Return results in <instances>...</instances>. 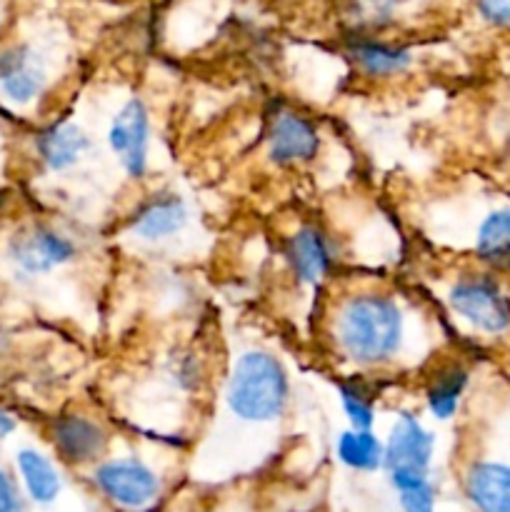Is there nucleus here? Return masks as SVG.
Segmentation results:
<instances>
[{
  "instance_id": "obj_1",
  "label": "nucleus",
  "mask_w": 510,
  "mask_h": 512,
  "mask_svg": "<svg viewBox=\"0 0 510 512\" xmlns=\"http://www.w3.org/2000/svg\"><path fill=\"white\" fill-rule=\"evenodd\" d=\"M330 340L355 370L395 368L413 348V313L388 290H358L335 305Z\"/></svg>"
},
{
  "instance_id": "obj_2",
  "label": "nucleus",
  "mask_w": 510,
  "mask_h": 512,
  "mask_svg": "<svg viewBox=\"0 0 510 512\" xmlns=\"http://www.w3.org/2000/svg\"><path fill=\"white\" fill-rule=\"evenodd\" d=\"M293 398L288 368L268 348H245L230 363L220 390V415L235 428L275 430Z\"/></svg>"
},
{
  "instance_id": "obj_3",
  "label": "nucleus",
  "mask_w": 510,
  "mask_h": 512,
  "mask_svg": "<svg viewBox=\"0 0 510 512\" xmlns=\"http://www.w3.org/2000/svg\"><path fill=\"white\" fill-rule=\"evenodd\" d=\"M93 493L113 512H163V473L143 455H108L88 470Z\"/></svg>"
},
{
  "instance_id": "obj_4",
  "label": "nucleus",
  "mask_w": 510,
  "mask_h": 512,
  "mask_svg": "<svg viewBox=\"0 0 510 512\" xmlns=\"http://www.w3.org/2000/svg\"><path fill=\"white\" fill-rule=\"evenodd\" d=\"M445 305L450 315L480 338L510 335V293L488 270H465L448 283Z\"/></svg>"
},
{
  "instance_id": "obj_5",
  "label": "nucleus",
  "mask_w": 510,
  "mask_h": 512,
  "mask_svg": "<svg viewBox=\"0 0 510 512\" xmlns=\"http://www.w3.org/2000/svg\"><path fill=\"white\" fill-rule=\"evenodd\" d=\"M3 258L18 278L40 280L75 263L78 243L48 220H30L8 235Z\"/></svg>"
},
{
  "instance_id": "obj_6",
  "label": "nucleus",
  "mask_w": 510,
  "mask_h": 512,
  "mask_svg": "<svg viewBox=\"0 0 510 512\" xmlns=\"http://www.w3.org/2000/svg\"><path fill=\"white\" fill-rule=\"evenodd\" d=\"M435 445V433L423 423V418L413 410H400L383 440V473L390 490L433 478Z\"/></svg>"
},
{
  "instance_id": "obj_7",
  "label": "nucleus",
  "mask_w": 510,
  "mask_h": 512,
  "mask_svg": "<svg viewBox=\"0 0 510 512\" xmlns=\"http://www.w3.org/2000/svg\"><path fill=\"white\" fill-rule=\"evenodd\" d=\"M50 58L38 43L18 40L0 50V103L10 110H33L50 90Z\"/></svg>"
},
{
  "instance_id": "obj_8",
  "label": "nucleus",
  "mask_w": 510,
  "mask_h": 512,
  "mask_svg": "<svg viewBox=\"0 0 510 512\" xmlns=\"http://www.w3.org/2000/svg\"><path fill=\"white\" fill-rule=\"evenodd\" d=\"M50 455L65 468L90 470L108 458L110 433L105 423L85 410H65L48 423Z\"/></svg>"
},
{
  "instance_id": "obj_9",
  "label": "nucleus",
  "mask_w": 510,
  "mask_h": 512,
  "mask_svg": "<svg viewBox=\"0 0 510 512\" xmlns=\"http://www.w3.org/2000/svg\"><path fill=\"white\" fill-rule=\"evenodd\" d=\"M105 143L110 155L118 160L120 170L130 180H143L150 168V145H153V120L143 98L130 95L108 120Z\"/></svg>"
},
{
  "instance_id": "obj_10",
  "label": "nucleus",
  "mask_w": 510,
  "mask_h": 512,
  "mask_svg": "<svg viewBox=\"0 0 510 512\" xmlns=\"http://www.w3.org/2000/svg\"><path fill=\"white\" fill-rule=\"evenodd\" d=\"M193 223V208L173 190H158L135 205L125 223V235L140 245H165L185 233Z\"/></svg>"
},
{
  "instance_id": "obj_11",
  "label": "nucleus",
  "mask_w": 510,
  "mask_h": 512,
  "mask_svg": "<svg viewBox=\"0 0 510 512\" xmlns=\"http://www.w3.org/2000/svg\"><path fill=\"white\" fill-rule=\"evenodd\" d=\"M265 145H268V158L278 168H300L315 160L323 138H320L318 125L308 115L293 108H280L268 120Z\"/></svg>"
},
{
  "instance_id": "obj_12",
  "label": "nucleus",
  "mask_w": 510,
  "mask_h": 512,
  "mask_svg": "<svg viewBox=\"0 0 510 512\" xmlns=\"http://www.w3.org/2000/svg\"><path fill=\"white\" fill-rule=\"evenodd\" d=\"M335 243L318 223H303L285 240V265L300 288H320L335 268Z\"/></svg>"
},
{
  "instance_id": "obj_13",
  "label": "nucleus",
  "mask_w": 510,
  "mask_h": 512,
  "mask_svg": "<svg viewBox=\"0 0 510 512\" xmlns=\"http://www.w3.org/2000/svg\"><path fill=\"white\" fill-rule=\"evenodd\" d=\"M90 148L93 140L78 120H50L33 133V155L48 175H65L75 170Z\"/></svg>"
},
{
  "instance_id": "obj_14",
  "label": "nucleus",
  "mask_w": 510,
  "mask_h": 512,
  "mask_svg": "<svg viewBox=\"0 0 510 512\" xmlns=\"http://www.w3.org/2000/svg\"><path fill=\"white\" fill-rule=\"evenodd\" d=\"M13 475L33 508H53L65 488L60 463L38 445H20L13 453Z\"/></svg>"
},
{
  "instance_id": "obj_15",
  "label": "nucleus",
  "mask_w": 510,
  "mask_h": 512,
  "mask_svg": "<svg viewBox=\"0 0 510 512\" xmlns=\"http://www.w3.org/2000/svg\"><path fill=\"white\" fill-rule=\"evenodd\" d=\"M460 490L473 512H510V460L488 455L468 460Z\"/></svg>"
},
{
  "instance_id": "obj_16",
  "label": "nucleus",
  "mask_w": 510,
  "mask_h": 512,
  "mask_svg": "<svg viewBox=\"0 0 510 512\" xmlns=\"http://www.w3.org/2000/svg\"><path fill=\"white\" fill-rule=\"evenodd\" d=\"M470 368L460 360H445L438 363L423 385L425 413L435 423H450L458 418L463 400L470 390Z\"/></svg>"
},
{
  "instance_id": "obj_17",
  "label": "nucleus",
  "mask_w": 510,
  "mask_h": 512,
  "mask_svg": "<svg viewBox=\"0 0 510 512\" xmlns=\"http://www.w3.org/2000/svg\"><path fill=\"white\" fill-rule=\"evenodd\" d=\"M348 55L355 68L370 80L398 78L413 65L410 48L373 38V35H353V40L348 43Z\"/></svg>"
},
{
  "instance_id": "obj_18",
  "label": "nucleus",
  "mask_w": 510,
  "mask_h": 512,
  "mask_svg": "<svg viewBox=\"0 0 510 512\" xmlns=\"http://www.w3.org/2000/svg\"><path fill=\"white\" fill-rule=\"evenodd\" d=\"M473 255L490 270H510V203L493 205L473 230Z\"/></svg>"
},
{
  "instance_id": "obj_19",
  "label": "nucleus",
  "mask_w": 510,
  "mask_h": 512,
  "mask_svg": "<svg viewBox=\"0 0 510 512\" xmlns=\"http://www.w3.org/2000/svg\"><path fill=\"white\" fill-rule=\"evenodd\" d=\"M335 460H338L345 470H350V473H383V438H380L375 430L345 428L343 433H338V438H335Z\"/></svg>"
},
{
  "instance_id": "obj_20",
  "label": "nucleus",
  "mask_w": 510,
  "mask_h": 512,
  "mask_svg": "<svg viewBox=\"0 0 510 512\" xmlns=\"http://www.w3.org/2000/svg\"><path fill=\"white\" fill-rule=\"evenodd\" d=\"M338 403L348 428L373 430L378 423V398L363 378H348L338 383Z\"/></svg>"
},
{
  "instance_id": "obj_21",
  "label": "nucleus",
  "mask_w": 510,
  "mask_h": 512,
  "mask_svg": "<svg viewBox=\"0 0 510 512\" xmlns=\"http://www.w3.org/2000/svg\"><path fill=\"white\" fill-rule=\"evenodd\" d=\"M400 512H438V488L433 478L393 490Z\"/></svg>"
},
{
  "instance_id": "obj_22",
  "label": "nucleus",
  "mask_w": 510,
  "mask_h": 512,
  "mask_svg": "<svg viewBox=\"0 0 510 512\" xmlns=\"http://www.w3.org/2000/svg\"><path fill=\"white\" fill-rule=\"evenodd\" d=\"M0 512H28V500H25L13 470L3 463H0Z\"/></svg>"
},
{
  "instance_id": "obj_23",
  "label": "nucleus",
  "mask_w": 510,
  "mask_h": 512,
  "mask_svg": "<svg viewBox=\"0 0 510 512\" xmlns=\"http://www.w3.org/2000/svg\"><path fill=\"white\" fill-rule=\"evenodd\" d=\"M475 10L490 28L510 30V0H475Z\"/></svg>"
},
{
  "instance_id": "obj_24",
  "label": "nucleus",
  "mask_w": 510,
  "mask_h": 512,
  "mask_svg": "<svg viewBox=\"0 0 510 512\" xmlns=\"http://www.w3.org/2000/svg\"><path fill=\"white\" fill-rule=\"evenodd\" d=\"M20 430V415L8 403H0V443L13 438Z\"/></svg>"
},
{
  "instance_id": "obj_25",
  "label": "nucleus",
  "mask_w": 510,
  "mask_h": 512,
  "mask_svg": "<svg viewBox=\"0 0 510 512\" xmlns=\"http://www.w3.org/2000/svg\"><path fill=\"white\" fill-rule=\"evenodd\" d=\"M13 350H15L13 333L8 330V325L0 323V365L8 363L10 355H13Z\"/></svg>"
},
{
  "instance_id": "obj_26",
  "label": "nucleus",
  "mask_w": 510,
  "mask_h": 512,
  "mask_svg": "<svg viewBox=\"0 0 510 512\" xmlns=\"http://www.w3.org/2000/svg\"><path fill=\"white\" fill-rule=\"evenodd\" d=\"M8 190L3 188V185H0V215L5 213V208H8Z\"/></svg>"
}]
</instances>
